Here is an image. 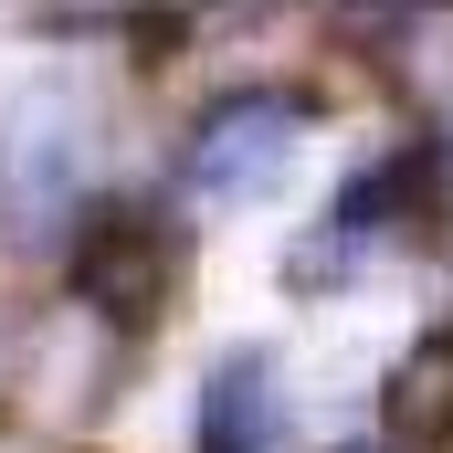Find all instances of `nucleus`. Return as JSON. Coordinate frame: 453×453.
<instances>
[{"label": "nucleus", "instance_id": "f257e3e1", "mask_svg": "<svg viewBox=\"0 0 453 453\" xmlns=\"http://www.w3.org/2000/svg\"><path fill=\"white\" fill-rule=\"evenodd\" d=\"M433 211H443V201H433V148H390V158H369L338 201H327V222H306V242L285 253V285H296V296H338L369 264L411 253Z\"/></svg>", "mask_w": 453, "mask_h": 453}, {"label": "nucleus", "instance_id": "f03ea898", "mask_svg": "<svg viewBox=\"0 0 453 453\" xmlns=\"http://www.w3.org/2000/svg\"><path fill=\"white\" fill-rule=\"evenodd\" d=\"M296 158H306V96H285V85H232L211 106L190 116V137H180V201H201V211H253V201H274L285 180H296Z\"/></svg>", "mask_w": 453, "mask_h": 453}, {"label": "nucleus", "instance_id": "7ed1b4c3", "mask_svg": "<svg viewBox=\"0 0 453 453\" xmlns=\"http://www.w3.org/2000/svg\"><path fill=\"white\" fill-rule=\"evenodd\" d=\"M85 169H96V106L64 74L21 85L0 106V222H11V242H42V232L74 222L85 211Z\"/></svg>", "mask_w": 453, "mask_h": 453}, {"label": "nucleus", "instance_id": "20e7f679", "mask_svg": "<svg viewBox=\"0 0 453 453\" xmlns=\"http://www.w3.org/2000/svg\"><path fill=\"white\" fill-rule=\"evenodd\" d=\"M180 285V232L158 222L148 201H85L74 211V306L116 317V327H148Z\"/></svg>", "mask_w": 453, "mask_h": 453}, {"label": "nucleus", "instance_id": "39448f33", "mask_svg": "<svg viewBox=\"0 0 453 453\" xmlns=\"http://www.w3.org/2000/svg\"><path fill=\"white\" fill-rule=\"evenodd\" d=\"M190 443H201V453H274V443H285V369H274L264 348H232L222 369L201 380Z\"/></svg>", "mask_w": 453, "mask_h": 453}, {"label": "nucleus", "instance_id": "423d86ee", "mask_svg": "<svg viewBox=\"0 0 453 453\" xmlns=\"http://www.w3.org/2000/svg\"><path fill=\"white\" fill-rule=\"evenodd\" d=\"M390 422H411V433H422V422H453V317L401 358V380H390Z\"/></svg>", "mask_w": 453, "mask_h": 453}, {"label": "nucleus", "instance_id": "0eeeda50", "mask_svg": "<svg viewBox=\"0 0 453 453\" xmlns=\"http://www.w3.org/2000/svg\"><path fill=\"white\" fill-rule=\"evenodd\" d=\"M180 11H190V0H32V21L64 32V42H74V32H169Z\"/></svg>", "mask_w": 453, "mask_h": 453}, {"label": "nucleus", "instance_id": "6e6552de", "mask_svg": "<svg viewBox=\"0 0 453 453\" xmlns=\"http://www.w3.org/2000/svg\"><path fill=\"white\" fill-rule=\"evenodd\" d=\"M433 190H443V201H453V137H443V148H433Z\"/></svg>", "mask_w": 453, "mask_h": 453}, {"label": "nucleus", "instance_id": "1a4fd4ad", "mask_svg": "<svg viewBox=\"0 0 453 453\" xmlns=\"http://www.w3.org/2000/svg\"><path fill=\"white\" fill-rule=\"evenodd\" d=\"M11 11H21V0H0V21H11Z\"/></svg>", "mask_w": 453, "mask_h": 453}]
</instances>
